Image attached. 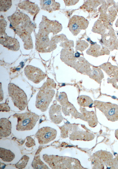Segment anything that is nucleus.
<instances>
[{
    "label": "nucleus",
    "mask_w": 118,
    "mask_h": 169,
    "mask_svg": "<svg viewBox=\"0 0 118 169\" xmlns=\"http://www.w3.org/2000/svg\"><path fill=\"white\" fill-rule=\"evenodd\" d=\"M7 18L10 22V27L22 39L24 49L33 48V45L31 34L36 28L30 17L25 14L17 11Z\"/></svg>",
    "instance_id": "1"
},
{
    "label": "nucleus",
    "mask_w": 118,
    "mask_h": 169,
    "mask_svg": "<svg viewBox=\"0 0 118 169\" xmlns=\"http://www.w3.org/2000/svg\"><path fill=\"white\" fill-rule=\"evenodd\" d=\"M56 84L53 79L48 77L37 93L35 101L36 108L42 112L46 111L54 96Z\"/></svg>",
    "instance_id": "2"
},
{
    "label": "nucleus",
    "mask_w": 118,
    "mask_h": 169,
    "mask_svg": "<svg viewBox=\"0 0 118 169\" xmlns=\"http://www.w3.org/2000/svg\"><path fill=\"white\" fill-rule=\"evenodd\" d=\"M44 161L53 169H84L77 159L66 157L45 154Z\"/></svg>",
    "instance_id": "3"
},
{
    "label": "nucleus",
    "mask_w": 118,
    "mask_h": 169,
    "mask_svg": "<svg viewBox=\"0 0 118 169\" xmlns=\"http://www.w3.org/2000/svg\"><path fill=\"white\" fill-rule=\"evenodd\" d=\"M50 33L47 30L39 28L38 32L35 36V49L37 51L41 53H47L56 49V44L49 38V35Z\"/></svg>",
    "instance_id": "4"
},
{
    "label": "nucleus",
    "mask_w": 118,
    "mask_h": 169,
    "mask_svg": "<svg viewBox=\"0 0 118 169\" xmlns=\"http://www.w3.org/2000/svg\"><path fill=\"white\" fill-rule=\"evenodd\" d=\"M13 117L17 119L16 129L18 131L32 130L39 118L38 115L30 111L16 113L13 115Z\"/></svg>",
    "instance_id": "5"
},
{
    "label": "nucleus",
    "mask_w": 118,
    "mask_h": 169,
    "mask_svg": "<svg viewBox=\"0 0 118 169\" xmlns=\"http://www.w3.org/2000/svg\"><path fill=\"white\" fill-rule=\"evenodd\" d=\"M8 91L14 106L19 110H24L27 105V98L22 89L12 83L8 85Z\"/></svg>",
    "instance_id": "6"
},
{
    "label": "nucleus",
    "mask_w": 118,
    "mask_h": 169,
    "mask_svg": "<svg viewBox=\"0 0 118 169\" xmlns=\"http://www.w3.org/2000/svg\"><path fill=\"white\" fill-rule=\"evenodd\" d=\"M94 103L104 114L108 120L112 122L118 121V105L98 100L95 101Z\"/></svg>",
    "instance_id": "7"
},
{
    "label": "nucleus",
    "mask_w": 118,
    "mask_h": 169,
    "mask_svg": "<svg viewBox=\"0 0 118 169\" xmlns=\"http://www.w3.org/2000/svg\"><path fill=\"white\" fill-rule=\"evenodd\" d=\"M55 98L61 106L62 110L65 116H69L70 114L75 118L81 119V114L78 112L74 106L68 101L66 94L64 92H58Z\"/></svg>",
    "instance_id": "8"
},
{
    "label": "nucleus",
    "mask_w": 118,
    "mask_h": 169,
    "mask_svg": "<svg viewBox=\"0 0 118 169\" xmlns=\"http://www.w3.org/2000/svg\"><path fill=\"white\" fill-rule=\"evenodd\" d=\"M88 21L83 17L74 15L70 19L68 27L73 35L77 36L82 30L88 27Z\"/></svg>",
    "instance_id": "9"
},
{
    "label": "nucleus",
    "mask_w": 118,
    "mask_h": 169,
    "mask_svg": "<svg viewBox=\"0 0 118 169\" xmlns=\"http://www.w3.org/2000/svg\"><path fill=\"white\" fill-rule=\"evenodd\" d=\"M57 131L56 130L49 127H45L39 129L35 136L40 144H46L54 140L56 138Z\"/></svg>",
    "instance_id": "10"
},
{
    "label": "nucleus",
    "mask_w": 118,
    "mask_h": 169,
    "mask_svg": "<svg viewBox=\"0 0 118 169\" xmlns=\"http://www.w3.org/2000/svg\"><path fill=\"white\" fill-rule=\"evenodd\" d=\"M24 74L29 80L38 84L46 77V74L40 68L32 65H27L24 69Z\"/></svg>",
    "instance_id": "11"
},
{
    "label": "nucleus",
    "mask_w": 118,
    "mask_h": 169,
    "mask_svg": "<svg viewBox=\"0 0 118 169\" xmlns=\"http://www.w3.org/2000/svg\"><path fill=\"white\" fill-rule=\"evenodd\" d=\"M5 28H0V43L8 49L14 51L19 50L20 45L17 40L8 36L6 33Z\"/></svg>",
    "instance_id": "12"
},
{
    "label": "nucleus",
    "mask_w": 118,
    "mask_h": 169,
    "mask_svg": "<svg viewBox=\"0 0 118 169\" xmlns=\"http://www.w3.org/2000/svg\"><path fill=\"white\" fill-rule=\"evenodd\" d=\"M39 27L45 29L55 35L62 29V25L56 20H52L48 19L46 16L43 15Z\"/></svg>",
    "instance_id": "13"
},
{
    "label": "nucleus",
    "mask_w": 118,
    "mask_h": 169,
    "mask_svg": "<svg viewBox=\"0 0 118 169\" xmlns=\"http://www.w3.org/2000/svg\"><path fill=\"white\" fill-rule=\"evenodd\" d=\"M61 107L56 103H54L50 107L49 113L50 119L56 124L61 123L63 119L61 113Z\"/></svg>",
    "instance_id": "14"
},
{
    "label": "nucleus",
    "mask_w": 118,
    "mask_h": 169,
    "mask_svg": "<svg viewBox=\"0 0 118 169\" xmlns=\"http://www.w3.org/2000/svg\"><path fill=\"white\" fill-rule=\"evenodd\" d=\"M80 110L82 113L81 119L87 122L89 125L91 127H94L97 125V118L94 111H88L82 107L80 108Z\"/></svg>",
    "instance_id": "15"
},
{
    "label": "nucleus",
    "mask_w": 118,
    "mask_h": 169,
    "mask_svg": "<svg viewBox=\"0 0 118 169\" xmlns=\"http://www.w3.org/2000/svg\"><path fill=\"white\" fill-rule=\"evenodd\" d=\"M18 7L34 16H36L40 10L37 5L28 0H24L20 2L18 4Z\"/></svg>",
    "instance_id": "16"
},
{
    "label": "nucleus",
    "mask_w": 118,
    "mask_h": 169,
    "mask_svg": "<svg viewBox=\"0 0 118 169\" xmlns=\"http://www.w3.org/2000/svg\"><path fill=\"white\" fill-rule=\"evenodd\" d=\"M86 53L94 57H98L104 55H108L110 51L106 48L101 46L97 44H93L90 46V48L86 51Z\"/></svg>",
    "instance_id": "17"
},
{
    "label": "nucleus",
    "mask_w": 118,
    "mask_h": 169,
    "mask_svg": "<svg viewBox=\"0 0 118 169\" xmlns=\"http://www.w3.org/2000/svg\"><path fill=\"white\" fill-rule=\"evenodd\" d=\"M94 135L92 133L85 131H76L72 132L69 135V138L72 140L89 141L93 140Z\"/></svg>",
    "instance_id": "18"
},
{
    "label": "nucleus",
    "mask_w": 118,
    "mask_h": 169,
    "mask_svg": "<svg viewBox=\"0 0 118 169\" xmlns=\"http://www.w3.org/2000/svg\"><path fill=\"white\" fill-rule=\"evenodd\" d=\"M41 9L49 13L58 10L60 7V4L54 0H40Z\"/></svg>",
    "instance_id": "19"
},
{
    "label": "nucleus",
    "mask_w": 118,
    "mask_h": 169,
    "mask_svg": "<svg viewBox=\"0 0 118 169\" xmlns=\"http://www.w3.org/2000/svg\"><path fill=\"white\" fill-rule=\"evenodd\" d=\"M11 123L6 118L0 119V136L6 137L9 136L11 133Z\"/></svg>",
    "instance_id": "20"
},
{
    "label": "nucleus",
    "mask_w": 118,
    "mask_h": 169,
    "mask_svg": "<svg viewBox=\"0 0 118 169\" xmlns=\"http://www.w3.org/2000/svg\"><path fill=\"white\" fill-rule=\"evenodd\" d=\"M94 156L99 159L105 165L109 166L113 156L110 152L105 151H99L94 154Z\"/></svg>",
    "instance_id": "21"
},
{
    "label": "nucleus",
    "mask_w": 118,
    "mask_h": 169,
    "mask_svg": "<svg viewBox=\"0 0 118 169\" xmlns=\"http://www.w3.org/2000/svg\"><path fill=\"white\" fill-rule=\"evenodd\" d=\"M0 157L4 161L10 162L14 159L15 155L11 151L0 147Z\"/></svg>",
    "instance_id": "22"
},
{
    "label": "nucleus",
    "mask_w": 118,
    "mask_h": 169,
    "mask_svg": "<svg viewBox=\"0 0 118 169\" xmlns=\"http://www.w3.org/2000/svg\"><path fill=\"white\" fill-rule=\"evenodd\" d=\"M89 77L98 83L100 84L104 76L102 71L100 68L93 66L92 71Z\"/></svg>",
    "instance_id": "23"
},
{
    "label": "nucleus",
    "mask_w": 118,
    "mask_h": 169,
    "mask_svg": "<svg viewBox=\"0 0 118 169\" xmlns=\"http://www.w3.org/2000/svg\"><path fill=\"white\" fill-rule=\"evenodd\" d=\"M77 102L80 106L83 107H90L93 104V101L91 98L85 95H81L78 97Z\"/></svg>",
    "instance_id": "24"
},
{
    "label": "nucleus",
    "mask_w": 118,
    "mask_h": 169,
    "mask_svg": "<svg viewBox=\"0 0 118 169\" xmlns=\"http://www.w3.org/2000/svg\"><path fill=\"white\" fill-rule=\"evenodd\" d=\"M32 166L35 169H49L48 167L40 159V155L35 156L32 163Z\"/></svg>",
    "instance_id": "25"
},
{
    "label": "nucleus",
    "mask_w": 118,
    "mask_h": 169,
    "mask_svg": "<svg viewBox=\"0 0 118 169\" xmlns=\"http://www.w3.org/2000/svg\"><path fill=\"white\" fill-rule=\"evenodd\" d=\"M76 125L73 124H67L64 125L63 126L60 127L61 130V136L63 138H65L68 137V135L70 134L71 131H72L73 130V127Z\"/></svg>",
    "instance_id": "26"
},
{
    "label": "nucleus",
    "mask_w": 118,
    "mask_h": 169,
    "mask_svg": "<svg viewBox=\"0 0 118 169\" xmlns=\"http://www.w3.org/2000/svg\"><path fill=\"white\" fill-rule=\"evenodd\" d=\"M105 28L103 24L101 23L100 20H97L95 23L94 26L93 27L92 31L94 33H96L103 34L105 32Z\"/></svg>",
    "instance_id": "27"
},
{
    "label": "nucleus",
    "mask_w": 118,
    "mask_h": 169,
    "mask_svg": "<svg viewBox=\"0 0 118 169\" xmlns=\"http://www.w3.org/2000/svg\"><path fill=\"white\" fill-rule=\"evenodd\" d=\"M29 160V157L27 155H24L20 160L15 165L16 168L23 169L25 167Z\"/></svg>",
    "instance_id": "28"
},
{
    "label": "nucleus",
    "mask_w": 118,
    "mask_h": 169,
    "mask_svg": "<svg viewBox=\"0 0 118 169\" xmlns=\"http://www.w3.org/2000/svg\"><path fill=\"white\" fill-rule=\"evenodd\" d=\"M12 5L11 0H0V11L1 12H5L9 9Z\"/></svg>",
    "instance_id": "29"
},
{
    "label": "nucleus",
    "mask_w": 118,
    "mask_h": 169,
    "mask_svg": "<svg viewBox=\"0 0 118 169\" xmlns=\"http://www.w3.org/2000/svg\"><path fill=\"white\" fill-rule=\"evenodd\" d=\"M88 44L84 40H78L76 43V50L82 52L88 47Z\"/></svg>",
    "instance_id": "30"
},
{
    "label": "nucleus",
    "mask_w": 118,
    "mask_h": 169,
    "mask_svg": "<svg viewBox=\"0 0 118 169\" xmlns=\"http://www.w3.org/2000/svg\"><path fill=\"white\" fill-rule=\"evenodd\" d=\"M74 42L73 41L68 39L61 43L60 46L64 48V49H68L73 47Z\"/></svg>",
    "instance_id": "31"
},
{
    "label": "nucleus",
    "mask_w": 118,
    "mask_h": 169,
    "mask_svg": "<svg viewBox=\"0 0 118 169\" xmlns=\"http://www.w3.org/2000/svg\"><path fill=\"white\" fill-rule=\"evenodd\" d=\"M109 166L112 169H118V156L112 159Z\"/></svg>",
    "instance_id": "32"
},
{
    "label": "nucleus",
    "mask_w": 118,
    "mask_h": 169,
    "mask_svg": "<svg viewBox=\"0 0 118 169\" xmlns=\"http://www.w3.org/2000/svg\"><path fill=\"white\" fill-rule=\"evenodd\" d=\"M26 138L27 141L25 144L27 147L30 148L35 145V141L32 138L27 136Z\"/></svg>",
    "instance_id": "33"
},
{
    "label": "nucleus",
    "mask_w": 118,
    "mask_h": 169,
    "mask_svg": "<svg viewBox=\"0 0 118 169\" xmlns=\"http://www.w3.org/2000/svg\"><path fill=\"white\" fill-rule=\"evenodd\" d=\"M109 76L118 79V67L113 65Z\"/></svg>",
    "instance_id": "34"
},
{
    "label": "nucleus",
    "mask_w": 118,
    "mask_h": 169,
    "mask_svg": "<svg viewBox=\"0 0 118 169\" xmlns=\"http://www.w3.org/2000/svg\"><path fill=\"white\" fill-rule=\"evenodd\" d=\"M0 111L8 112L10 110V108L7 103H5L0 104Z\"/></svg>",
    "instance_id": "35"
},
{
    "label": "nucleus",
    "mask_w": 118,
    "mask_h": 169,
    "mask_svg": "<svg viewBox=\"0 0 118 169\" xmlns=\"http://www.w3.org/2000/svg\"><path fill=\"white\" fill-rule=\"evenodd\" d=\"M64 2L66 6H70L74 5L77 3L78 0H64Z\"/></svg>",
    "instance_id": "36"
},
{
    "label": "nucleus",
    "mask_w": 118,
    "mask_h": 169,
    "mask_svg": "<svg viewBox=\"0 0 118 169\" xmlns=\"http://www.w3.org/2000/svg\"><path fill=\"white\" fill-rule=\"evenodd\" d=\"M3 93L2 90L1 84V90H0V102L3 100Z\"/></svg>",
    "instance_id": "37"
},
{
    "label": "nucleus",
    "mask_w": 118,
    "mask_h": 169,
    "mask_svg": "<svg viewBox=\"0 0 118 169\" xmlns=\"http://www.w3.org/2000/svg\"><path fill=\"white\" fill-rule=\"evenodd\" d=\"M115 135L116 138L118 140V129L115 130Z\"/></svg>",
    "instance_id": "38"
},
{
    "label": "nucleus",
    "mask_w": 118,
    "mask_h": 169,
    "mask_svg": "<svg viewBox=\"0 0 118 169\" xmlns=\"http://www.w3.org/2000/svg\"><path fill=\"white\" fill-rule=\"evenodd\" d=\"M115 25L116 27H118V18L117 19V21H116Z\"/></svg>",
    "instance_id": "39"
}]
</instances>
